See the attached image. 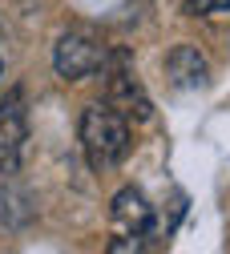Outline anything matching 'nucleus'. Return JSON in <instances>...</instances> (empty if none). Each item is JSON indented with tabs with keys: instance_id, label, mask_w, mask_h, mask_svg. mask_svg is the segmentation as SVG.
I'll use <instances>...</instances> for the list:
<instances>
[{
	"instance_id": "nucleus-1",
	"label": "nucleus",
	"mask_w": 230,
	"mask_h": 254,
	"mask_svg": "<svg viewBox=\"0 0 230 254\" xmlns=\"http://www.w3.org/2000/svg\"><path fill=\"white\" fill-rule=\"evenodd\" d=\"M81 149L93 170H113L129 153V117L113 105H89L81 117Z\"/></svg>"
},
{
	"instance_id": "nucleus-2",
	"label": "nucleus",
	"mask_w": 230,
	"mask_h": 254,
	"mask_svg": "<svg viewBox=\"0 0 230 254\" xmlns=\"http://www.w3.org/2000/svg\"><path fill=\"white\" fill-rule=\"evenodd\" d=\"M101 61H105V45L89 37V33H65L53 49V65H57V77L65 81H81L89 73L101 69Z\"/></svg>"
},
{
	"instance_id": "nucleus-3",
	"label": "nucleus",
	"mask_w": 230,
	"mask_h": 254,
	"mask_svg": "<svg viewBox=\"0 0 230 254\" xmlns=\"http://www.w3.org/2000/svg\"><path fill=\"white\" fill-rule=\"evenodd\" d=\"M28 137V117H24V93L12 89L0 105V174H16L20 149Z\"/></svg>"
},
{
	"instance_id": "nucleus-4",
	"label": "nucleus",
	"mask_w": 230,
	"mask_h": 254,
	"mask_svg": "<svg viewBox=\"0 0 230 254\" xmlns=\"http://www.w3.org/2000/svg\"><path fill=\"white\" fill-rule=\"evenodd\" d=\"M113 234L117 238H153L157 234V218H153V206L146 202L142 190H121L113 198Z\"/></svg>"
},
{
	"instance_id": "nucleus-5",
	"label": "nucleus",
	"mask_w": 230,
	"mask_h": 254,
	"mask_svg": "<svg viewBox=\"0 0 230 254\" xmlns=\"http://www.w3.org/2000/svg\"><path fill=\"white\" fill-rule=\"evenodd\" d=\"M105 105H113L121 117H150V97L142 93V85L134 81V73H125V69H117L109 77Z\"/></svg>"
},
{
	"instance_id": "nucleus-6",
	"label": "nucleus",
	"mask_w": 230,
	"mask_h": 254,
	"mask_svg": "<svg viewBox=\"0 0 230 254\" xmlns=\"http://www.w3.org/2000/svg\"><path fill=\"white\" fill-rule=\"evenodd\" d=\"M166 73L178 89H202L206 85V57L194 49V45H178L166 57Z\"/></svg>"
},
{
	"instance_id": "nucleus-7",
	"label": "nucleus",
	"mask_w": 230,
	"mask_h": 254,
	"mask_svg": "<svg viewBox=\"0 0 230 254\" xmlns=\"http://www.w3.org/2000/svg\"><path fill=\"white\" fill-rule=\"evenodd\" d=\"M186 16H230V0H186Z\"/></svg>"
}]
</instances>
